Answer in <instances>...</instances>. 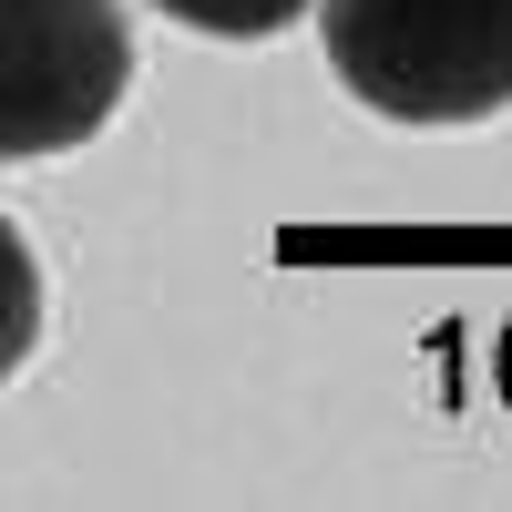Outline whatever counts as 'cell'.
Returning a JSON list of instances; mask_svg holds the SVG:
<instances>
[{
    "label": "cell",
    "instance_id": "4",
    "mask_svg": "<svg viewBox=\"0 0 512 512\" xmlns=\"http://www.w3.org/2000/svg\"><path fill=\"white\" fill-rule=\"evenodd\" d=\"M164 21H185V31H205V41H267V31H287L308 0H154Z\"/></svg>",
    "mask_w": 512,
    "mask_h": 512
},
{
    "label": "cell",
    "instance_id": "3",
    "mask_svg": "<svg viewBox=\"0 0 512 512\" xmlns=\"http://www.w3.org/2000/svg\"><path fill=\"white\" fill-rule=\"evenodd\" d=\"M31 338H41V256H31V236L11 216H0V379L31 359Z\"/></svg>",
    "mask_w": 512,
    "mask_h": 512
},
{
    "label": "cell",
    "instance_id": "2",
    "mask_svg": "<svg viewBox=\"0 0 512 512\" xmlns=\"http://www.w3.org/2000/svg\"><path fill=\"white\" fill-rule=\"evenodd\" d=\"M123 82H134L123 0H0V164L93 144Z\"/></svg>",
    "mask_w": 512,
    "mask_h": 512
},
{
    "label": "cell",
    "instance_id": "1",
    "mask_svg": "<svg viewBox=\"0 0 512 512\" xmlns=\"http://www.w3.org/2000/svg\"><path fill=\"white\" fill-rule=\"evenodd\" d=\"M318 41L390 123H482L512 103V0H318Z\"/></svg>",
    "mask_w": 512,
    "mask_h": 512
}]
</instances>
